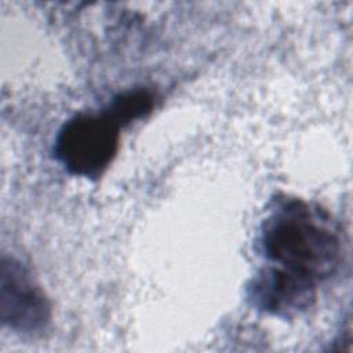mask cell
Here are the masks:
<instances>
[{"instance_id":"cell-5","label":"cell","mask_w":353,"mask_h":353,"mask_svg":"<svg viewBox=\"0 0 353 353\" xmlns=\"http://www.w3.org/2000/svg\"><path fill=\"white\" fill-rule=\"evenodd\" d=\"M153 108V95L146 90H134L117 95L106 113L119 125L128 124L145 116Z\"/></svg>"},{"instance_id":"cell-1","label":"cell","mask_w":353,"mask_h":353,"mask_svg":"<svg viewBox=\"0 0 353 353\" xmlns=\"http://www.w3.org/2000/svg\"><path fill=\"white\" fill-rule=\"evenodd\" d=\"M259 240L270 266L316 285L332 276L341 262L342 244L330 216L298 199L276 204Z\"/></svg>"},{"instance_id":"cell-3","label":"cell","mask_w":353,"mask_h":353,"mask_svg":"<svg viewBox=\"0 0 353 353\" xmlns=\"http://www.w3.org/2000/svg\"><path fill=\"white\" fill-rule=\"evenodd\" d=\"M0 274L3 324L21 332L43 330L50 320V303L30 273L14 258H3Z\"/></svg>"},{"instance_id":"cell-4","label":"cell","mask_w":353,"mask_h":353,"mask_svg":"<svg viewBox=\"0 0 353 353\" xmlns=\"http://www.w3.org/2000/svg\"><path fill=\"white\" fill-rule=\"evenodd\" d=\"M316 284L269 266L262 270L251 287L254 303L274 314H291L310 306L316 296Z\"/></svg>"},{"instance_id":"cell-2","label":"cell","mask_w":353,"mask_h":353,"mask_svg":"<svg viewBox=\"0 0 353 353\" xmlns=\"http://www.w3.org/2000/svg\"><path fill=\"white\" fill-rule=\"evenodd\" d=\"M119 128L120 125L106 112L77 114L59 130L55 154L70 174L98 176L117 153Z\"/></svg>"}]
</instances>
